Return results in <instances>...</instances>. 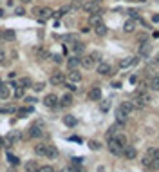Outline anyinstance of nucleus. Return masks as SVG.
Wrapping results in <instances>:
<instances>
[{"mask_svg":"<svg viewBox=\"0 0 159 172\" xmlns=\"http://www.w3.org/2000/svg\"><path fill=\"white\" fill-rule=\"evenodd\" d=\"M67 80H69L71 83H78L80 80H81V73H80V71H76V69H74V71H69V76H67Z\"/></svg>","mask_w":159,"mask_h":172,"instance_id":"ddd939ff","label":"nucleus"},{"mask_svg":"<svg viewBox=\"0 0 159 172\" xmlns=\"http://www.w3.org/2000/svg\"><path fill=\"white\" fill-rule=\"evenodd\" d=\"M27 136H29V138H33V140H35V138H40V136H42V129H40L38 125H33V127H29Z\"/></svg>","mask_w":159,"mask_h":172,"instance_id":"2eb2a0df","label":"nucleus"},{"mask_svg":"<svg viewBox=\"0 0 159 172\" xmlns=\"http://www.w3.org/2000/svg\"><path fill=\"white\" fill-rule=\"evenodd\" d=\"M67 87H69V89H71V91H76V85H74V83H71V82H69V83H67Z\"/></svg>","mask_w":159,"mask_h":172,"instance_id":"8fccbe9b","label":"nucleus"},{"mask_svg":"<svg viewBox=\"0 0 159 172\" xmlns=\"http://www.w3.org/2000/svg\"><path fill=\"white\" fill-rule=\"evenodd\" d=\"M99 107H101V111H103V113H107V111L110 109V100H103Z\"/></svg>","mask_w":159,"mask_h":172,"instance_id":"c9c22d12","label":"nucleus"},{"mask_svg":"<svg viewBox=\"0 0 159 172\" xmlns=\"http://www.w3.org/2000/svg\"><path fill=\"white\" fill-rule=\"evenodd\" d=\"M36 172H53V167H49V165H45V167H40Z\"/></svg>","mask_w":159,"mask_h":172,"instance_id":"79ce46f5","label":"nucleus"},{"mask_svg":"<svg viewBox=\"0 0 159 172\" xmlns=\"http://www.w3.org/2000/svg\"><path fill=\"white\" fill-rule=\"evenodd\" d=\"M127 13H128V15H130V17H132L134 20H136V18H139V11H136V9H128Z\"/></svg>","mask_w":159,"mask_h":172,"instance_id":"ea45409f","label":"nucleus"},{"mask_svg":"<svg viewBox=\"0 0 159 172\" xmlns=\"http://www.w3.org/2000/svg\"><path fill=\"white\" fill-rule=\"evenodd\" d=\"M4 145H6V140H4V138H0V151L4 149Z\"/></svg>","mask_w":159,"mask_h":172,"instance_id":"603ef678","label":"nucleus"},{"mask_svg":"<svg viewBox=\"0 0 159 172\" xmlns=\"http://www.w3.org/2000/svg\"><path fill=\"white\" fill-rule=\"evenodd\" d=\"M89 24H91V25H94V27H96V25H99V24H103V22H101V15H91V18H89Z\"/></svg>","mask_w":159,"mask_h":172,"instance_id":"a878e982","label":"nucleus"},{"mask_svg":"<svg viewBox=\"0 0 159 172\" xmlns=\"http://www.w3.org/2000/svg\"><path fill=\"white\" fill-rule=\"evenodd\" d=\"M136 154H138V151H136L134 147H128V145H127V147L123 149V156H125L127 159H134V158H136Z\"/></svg>","mask_w":159,"mask_h":172,"instance_id":"4468645a","label":"nucleus"},{"mask_svg":"<svg viewBox=\"0 0 159 172\" xmlns=\"http://www.w3.org/2000/svg\"><path fill=\"white\" fill-rule=\"evenodd\" d=\"M112 87H114V89H119V87H121V83H119V82H114V83H112Z\"/></svg>","mask_w":159,"mask_h":172,"instance_id":"864d4df0","label":"nucleus"},{"mask_svg":"<svg viewBox=\"0 0 159 172\" xmlns=\"http://www.w3.org/2000/svg\"><path fill=\"white\" fill-rule=\"evenodd\" d=\"M40 167H38V163L36 161H27L25 163V172H36Z\"/></svg>","mask_w":159,"mask_h":172,"instance_id":"393cba45","label":"nucleus"},{"mask_svg":"<svg viewBox=\"0 0 159 172\" xmlns=\"http://www.w3.org/2000/svg\"><path fill=\"white\" fill-rule=\"evenodd\" d=\"M89 100H92V101H98V100H101V89L99 87H92L91 91H89Z\"/></svg>","mask_w":159,"mask_h":172,"instance_id":"9b49d317","label":"nucleus"},{"mask_svg":"<svg viewBox=\"0 0 159 172\" xmlns=\"http://www.w3.org/2000/svg\"><path fill=\"white\" fill-rule=\"evenodd\" d=\"M20 140H22V134H20V131L13 129L11 132L7 134V138H6V145H15V143H18Z\"/></svg>","mask_w":159,"mask_h":172,"instance_id":"20e7f679","label":"nucleus"},{"mask_svg":"<svg viewBox=\"0 0 159 172\" xmlns=\"http://www.w3.org/2000/svg\"><path fill=\"white\" fill-rule=\"evenodd\" d=\"M17 83H18L20 87H24V89H27V87H33V82H31V78H22V80H20V82H17Z\"/></svg>","mask_w":159,"mask_h":172,"instance_id":"c756f323","label":"nucleus"},{"mask_svg":"<svg viewBox=\"0 0 159 172\" xmlns=\"http://www.w3.org/2000/svg\"><path fill=\"white\" fill-rule=\"evenodd\" d=\"M138 63V58H132V56H128V58H121L119 60V67L121 69H125V67H130V65H136Z\"/></svg>","mask_w":159,"mask_h":172,"instance_id":"6e6552de","label":"nucleus"},{"mask_svg":"<svg viewBox=\"0 0 159 172\" xmlns=\"http://www.w3.org/2000/svg\"><path fill=\"white\" fill-rule=\"evenodd\" d=\"M109 151L112 154H116V156H119V154H123V147L118 145L114 140H109Z\"/></svg>","mask_w":159,"mask_h":172,"instance_id":"1a4fd4ad","label":"nucleus"},{"mask_svg":"<svg viewBox=\"0 0 159 172\" xmlns=\"http://www.w3.org/2000/svg\"><path fill=\"white\" fill-rule=\"evenodd\" d=\"M138 2H145V0H138Z\"/></svg>","mask_w":159,"mask_h":172,"instance_id":"0e129e2a","label":"nucleus"},{"mask_svg":"<svg viewBox=\"0 0 159 172\" xmlns=\"http://www.w3.org/2000/svg\"><path fill=\"white\" fill-rule=\"evenodd\" d=\"M152 20H154V22H159V15H154V17H152Z\"/></svg>","mask_w":159,"mask_h":172,"instance_id":"6e6d98bb","label":"nucleus"},{"mask_svg":"<svg viewBox=\"0 0 159 172\" xmlns=\"http://www.w3.org/2000/svg\"><path fill=\"white\" fill-rule=\"evenodd\" d=\"M156 63H159V55H157V58H156Z\"/></svg>","mask_w":159,"mask_h":172,"instance_id":"052dcab7","label":"nucleus"},{"mask_svg":"<svg viewBox=\"0 0 159 172\" xmlns=\"http://www.w3.org/2000/svg\"><path fill=\"white\" fill-rule=\"evenodd\" d=\"M15 96H17V98H22V96H24V87L17 85V87H15Z\"/></svg>","mask_w":159,"mask_h":172,"instance_id":"58836bf2","label":"nucleus"},{"mask_svg":"<svg viewBox=\"0 0 159 172\" xmlns=\"http://www.w3.org/2000/svg\"><path fill=\"white\" fill-rule=\"evenodd\" d=\"M112 140H114V141H116L118 145H121L123 149L127 147V136H123V134H116V136H114Z\"/></svg>","mask_w":159,"mask_h":172,"instance_id":"4be33fe9","label":"nucleus"},{"mask_svg":"<svg viewBox=\"0 0 159 172\" xmlns=\"http://www.w3.org/2000/svg\"><path fill=\"white\" fill-rule=\"evenodd\" d=\"M123 29H125L127 33H132V31L136 29V20H134V18L127 20V22H125V25H123Z\"/></svg>","mask_w":159,"mask_h":172,"instance_id":"5701e85b","label":"nucleus"},{"mask_svg":"<svg viewBox=\"0 0 159 172\" xmlns=\"http://www.w3.org/2000/svg\"><path fill=\"white\" fill-rule=\"evenodd\" d=\"M89 147H91L92 151H99V149H101V145H99L96 140H91V141H89Z\"/></svg>","mask_w":159,"mask_h":172,"instance_id":"4c0bfd02","label":"nucleus"},{"mask_svg":"<svg viewBox=\"0 0 159 172\" xmlns=\"http://www.w3.org/2000/svg\"><path fill=\"white\" fill-rule=\"evenodd\" d=\"M92 2H98V4H99V2H101V0H92Z\"/></svg>","mask_w":159,"mask_h":172,"instance_id":"680f3d73","label":"nucleus"},{"mask_svg":"<svg viewBox=\"0 0 159 172\" xmlns=\"http://www.w3.org/2000/svg\"><path fill=\"white\" fill-rule=\"evenodd\" d=\"M17 113H18V118H25V116H29L33 113V107H22V109H18Z\"/></svg>","mask_w":159,"mask_h":172,"instance_id":"bb28decb","label":"nucleus"},{"mask_svg":"<svg viewBox=\"0 0 159 172\" xmlns=\"http://www.w3.org/2000/svg\"><path fill=\"white\" fill-rule=\"evenodd\" d=\"M0 98L2 100H7L9 98V85H4V83L0 85Z\"/></svg>","mask_w":159,"mask_h":172,"instance_id":"cd10ccee","label":"nucleus"},{"mask_svg":"<svg viewBox=\"0 0 159 172\" xmlns=\"http://www.w3.org/2000/svg\"><path fill=\"white\" fill-rule=\"evenodd\" d=\"M0 44H4V31L0 29Z\"/></svg>","mask_w":159,"mask_h":172,"instance_id":"5fc2aeb1","label":"nucleus"},{"mask_svg":"<svg viewBox=\"0 0 159 172\" xmlns=\"http://www.w3.org/2000/svg\"><path fill=\"white\" fill-rule=\"evenodd\" d=\"M22 2H24V4H31L33 0H22Z\"/></svg>","mask_w":159,"mask_h":172,"instance_id":"4d7b16f0","label":"nucleus"},{"mask_svg":"<svg viewBox=\"0 0 159 172\" xmlns=\"http://www.w3.org/2000/svg\"><path fill=\"white\" fill-rule=\"evenodd\" d=\"M94 33H96L98 36H105V35H107V25H105V24L96 25V27H94Z\"/></svg>","mask_w":159,"mask_h":172,"instance_id":"b1692460","label":"nucleus"},{"mask_svg":"<svg viewBox=\"0 0 159 172\" xmlns=\"http://www.w3.org/2000/svg\"><path fill=\"white\" fill-rule=\"evenodd\" d=\"M85 13H89V15H101V11H99V4L98 2H92V0H89V2H85L83 4V7H81Z\"/></svg>","mask_w":159,"mask_h":172,"instance_id":"7ed1b4c3","label":"nucleus"},{"mask_svg":"<svg viewBox=\"0 0 159 172\" xmlns=\"http://www.w3.org/2000/svg\"><path fill=\"white\" fill-rule=\"evenodd\" d=\"M154 36H156V38H159V31H156V33H154Z\"/></svg>","mask_w":159,"mask_h":172,"instance_id":"13d9d810","label":"nucleus"},{"mask_svg":"<svg viewBox=\"0 0 159 172\" xmlns=\"http://www.w3.org/2000/svg\"><path fill=\"white\" fill-rule=\"evenodd\" d=\"M47 55H49V53H47L45 49H40V51H38V58H40V60H43V58H47Z\"/></svg>","mask_w":159,"mask_h":172,"instance_id":"a19ab883","label":"nucleus"},{"mask_svg":"<svg viewBox=\"0 0 159 172\" xmlns=\"http://www.w3.org/2000/svg\"><path fill=\"white\" fill-rule=\"evenodd\" d=\"M63 172H74V170H72V169H65Z\"/></svg>","mask_w":159,"mask_h":172,"instance_id":"bf43d9fd","label":"nucleus"},{"mask_svg":"<svg viewBox=\"0 0 159 172\" xmlns=\"http://www.w3.org/2000/svg\"><path fill=\"white\" fill-rule=\"evenodd\" d=\"M80 163H81L80 158H72V165H80Z\"/></svg>","mask_w":159,"mask_h":172,"instance_id":"09e8293b","label":"nucleus"},{"mask_svg":"<svg viewBox=\"0 0 159 172\" xmlns=\"http://www.w3.org/2000/svg\"><path fill=\"white\" fill-rule=\"evenodd\" d=\"M60 105H61V107H71V105H72V96L69 94V93L63 94L60 98Z\"/></svg>","mask_w":159,"mask_h":172,"instance_id":"dca6fc26","label":"nucleus"},{"mask_svg":"<svg viewBox=\"0 0 159 172\" xmlns=\"http://www.w3.org/2000/svg\"><path fill=\"white\" fill-rule=\"evenodd\" d=\"M81 65H83L85 69H92V67H94V58L91 56V55H89V56H83L81 58Z\"/></svg>","mask_w":159,"mask_h":172,"instance_id":"f3484780","label":"nucleus"},{"mask_svg":"<svg viewBox=\"0 0 159 172\" xmlns=\"http://www.w3.org/2000/svg\"><path fill=\"white\" fill-rule=\"evenodd\" d=\"M150 51H152V47H150V44H143L141 47H139V56H148L150 55Z\"/></svg>","mask_w":159,"mask_h":172,"instance_id":"aec40b11","label":"nucleus"},{"mask_svg":"<svg viewBox=\"0 0 159 172\" xmlns=\"http://www.w3.org/2000/svg\"><path fill=\"white\" fill-rule=\"evenodd\" d=\"M119 109H121V111H125L127 114H130V113L134 111V103H132V101H123V103L119 105Z\"/></svg>","mask_w":159,"mask_h":172,"instance_id":"6ab92c4d","label":"nucleus"},{"mask_svg":"<svg viewBox=\"0 0 159 172\" xmlns=\"http://www.w3.org/2000/svg\"><path fill=\"white\" fill-rule=\"evenodd\" d=\"M9 172H15V170H13V169H9Z\"/></svg>","mask_w":159,"mask_h":172,"instance_id":"e2e57ef3","label":"nucleus"},{"mask_svg":"<svg viewBox=\"0 0 159 172\" xmlns=\"http://www.w3.org/2000/svg\"><path fill=\"white\" fill-rule=\"evenodd\" d=\"M25 101H27V103H35V101H36V98H33V96H27V98H25Z\"/></svg>","mask_w":159,"mask_h":172,"instance_id":"49530a36","label":"nucleus"},{"mask_svg":"<svg viewBox=\"0 0 159 172\" xmlns=\"http://www.w3.org/2000/svg\"><path fill=\"white\" fill-rule=\"evenodd\" d=\"M53 60H54L56 63H60V62H61V56H60V55H53Z\"/></svg>","mask_w":159,"mask_h":172,"instance_id":"de8ad7c7","label":"nucleus"},{"mask_svg":"<svg viewBox=\"0 0 159 172\" xmlns=\"http://www.w3.org/2000/svg\"><path fill=\"white\" fill-rule=\"evenodd\" d=\"M80 63H81V58H80V56H71L69 60H67V67H69L71 71H74Z\"/></svg>","mask_w":159,"mask_h":172,"instance_id":"f8f14e48","label":"nucleus"},{"mask_svg":"<svg viewBox=\"0 0 159 172\" xmlns=\"http://www.w3.org/2000/svg\"><path fill=\"white\" fill-rule=\"evenodd\" d=\"M17 109L13 107V105H2L0 107V113H15Z\"/></svg>","mask_w":159,"mask_h":172,"instance_id":"e433bc0d","label":"nucleus"},{"mask_svg":"<svg viewBox=\"0 0 159 172\" xmlns=\"http://www.w3.org/2000/svg\"><path fill=\"white\" fill-rule=\"evenodd\" d=\"M35 154L36 156H42V158H56L58 156V151L53 147V145H47V143H38L35 147Z\"/></svg>","mask_w":159,"mask_h":172,"instance_id":"f257e3e1","label":"nucleus"},{"mask_svg":"<svg viewBox=\"0 0 159 172\" xmlns=\"http://www.w3.org/2000/svg\"><path fill=\"white\" fill-rule=\"evenodd\" d=\"M148 87H150V89H154V91H159V76H152V78H150Z\"/></svg>","mask_w":159,"mask_h":172,"instance_id":"c85d7f7f","label":"nucleus"},{"mask_svg":"<svg viewBox=\"0 0 159 172\" xmlns=\"http://www.w3.org/2000/svg\"><path fill=\"white\" fill-rule=\"evenodd\" d=\"M98 73L103 75V76H109V75H112V67H110L109 63H105V62H99L98 63Z\"/></svg>","mask_w":159,"mask_h":172,"instance_id":"0eeeda50","label":"nucleus"},{"mask_svg":"<svg viewBox=\"0 0 159 172\" xmlns=\"http://www.w3.org/2000/svg\"><path fill=\"white\" fill-rule=\"evenodd\" d=\"M33 87H35V91H42V89H43V87H45V83H42V82H38V83H35V85H33Z\"/></svg>","mask_w":159,"mask_h":172,"instance_id":"37998d69","label":"nucleus"},{"mask_svg":"<svg viewBox=\"0 0 159 172\" xmlns=\"http://www.w3.org/2000/svg\"><path fill=\"white\" fill-rule=\"evenodd\" d=\"M13 38H15V31H4V42H9Z\"/></svg>","mask_w":159,"mask_h":172,"instance_id":"f704fd0d","label":"nucleus"},{"mask_svg":"<svg viewBox=\"0 0 159 172\" xmlns=\"http://www.w3.org/2000/svg\"><path fill=\"white\" fill-rule=\"evenodd\" d=\"M17 15H18V17L24 15V9H22V7H17Z\"/></svg>","mask_w":159,"mask_h":172,"instance_id":"3c124183","label":"nucleus"},{"mask_svg":"<svg viewBox=\"0 0 159 172\" xmlns=\"http://www.w3.org/2000/svg\"><path fill=\"white\" fill-rule=\"evenodd\" d=\"M71 49H72V53H74V55H80V53H83L85 44H83V42H80V40H74V42L71 44Z\"/></svg>","mask_w":159,"mask_h":172,"instance_id":"9d476101","label":"nucleus"},{"mask_svg":"<svg viewBox=\"0 0 159 172\" xmlns=\"http://www.w3.org/2000/svg\"><path fill=\"white\" fill-rule=\"evenodd\" d=\"M146 156H148L150 159H154V161H159V149H154V147H150V149L146 151Z\"/></svg>","mask_w":159,"mask_h":172,"instance_id":"412c9836","label":"nucleus"},{"mask_svg":"<svg viewBox=\"0 0 159 172\" xmlns=\"http://www.w3.org/2000/svg\"><path fill=\"white\" fill-rule=\"evenodd\" d=\"M49 82H51V85H63V83H65V76L58 71V73L51 75V80H49Z\"/></svg>","mask_w":159,"mask_h":172,"instance_id":"423d86ee","label":"nucleus"},{"mask_svg":"<svg viewBox=\"0 0 159 172\" xmlns=\"http://www.w3.org/2000/svg\"><path fill=\"white\" fill-rule=\"evenodd\" d=\"M67 11H71V7H69V6H63L61 9H58V11L54 13V17H58V18H60V17H63V15H65Z\"/></svg>","mask_w":159,"mask_h":172,"instance_id":"72a5a7b5","label":"nucleus"},{"mask_svg":"<svg viewBox=\"0 0 159 172\" xmlns=\"http://www.w3.org/2000/svg\"><path fill=\"white\" fill-rule=\"evenodd\" d=\"M69 7H71V11H76V9H81V7H83V2H81V0H72Z\"/></svg>","mask_w":159,"mask_h":172,"instance_id":"473e14b6","label":"nucleus"},{"mask_svg":"<svg viewBox=\"0 0 159 172\" xmlns=\"http://www.w3.org/2000/svg\"><path fill=\"white\" fill-rule=\"evenodd\" d=\"M4 60H6V53H4V49L0 47V63H2Z\"/></svg>","mask_w":159,"mask_h":172,"instance_id":"a18cd8bd","label":"nucleus"},{"mask_svg":"<svg viewBox=\"0 0 159 172\" xmlns=\"http://www.w3.org/2000/svg\"><path fill=\"white\" fill-rule=\"evenodd\" d=\"M91 56L94 58V62H101V55H99V53H92Z\"/></svg>","mask_w":159,"mask_h":172,"instance_id":"c03bdc74","label":"nucleus"},{"mask_svg":"<svg viewBox=\"0 0 159 172\" xmlns=\"http://www.w3.org/2000/svg\"><path fill=\"white\" fill-rule=\"evenodd\" d=\"M33 13H35V17L38 18V22H47L49 18L54 17V11H53L51 7H35Z\"/></svg>","mask_w":159,"mask_h":172,"instance_id":"f03ea898","label":"nucleus"},{"mask_svg":"<svg viewBox=\"0 0 159 172\" xmlns=\"http://www.w3.org/2000/svg\"><path fill=\"white\" fill-rule=\"evenodd\" d=\"M127 113H125V111H121V109H119L118 107V111H116V120H118V121H121V123H123V121H125V120H127Z\"/></svg>","mask_w":159,"mask_h":172,"instance_id":"7c9ffc66","label":"nucleus"},{"mask_svg":"<svg viewBox=\"0 0 159 172\" xmlns=\"http://www.w3.org/2000/svg\"><path fill=\"white\" fill-rule=\"evenodd\" d=\"M43 105L45 107H49V109H54L56 105H60V100L56 94H47L43 98Z\"/></svg>","mask_w":159,"mask_h":172,"instance_id":"39448f33","label":"nucleus"},{"mask_svg":"<svg viewBox=\"0 0 159 172\" xmlns=\"http://www.w3.org/2000/svg\"><path fill=\"white\" fill-rule=\"evenodd\" d=\"M0 85H2V80H0Z\"/></svg>","mask_w":159,"mask_h":172,"instance_id":"69168bd1","label":"nucleus"},{"mask_svg":"<svg viewBox=\"0 0 159 172\" xmlns=\"http://www.w3.org/2000/svg\"><path fill=\"white\" fill-rule=\"evenodd\" d=\"M6 158H7L9 165H18V163H20V159L15 156V154H11V152H7V156H6Z\"/></svg>","mask_w":159,"mask_h":172,"instance_id":"2f4dec72","label":"nucleus"},{"mask_svg":"<svg viewBox=\"0 0 159 172\" xmlns=\"http://www.w3.org/2000/svg\"><path fill=\"white\" fill-rule=\"evenodd\" d=\"M63 123H65L67 127H74V125L78 123V120H76L72 114H67V116H63Z\"/></svg>","mask_w":159,"mask_h":172,"instance_id":"a211bd4d","label":"nucleus"}]
</instances>
